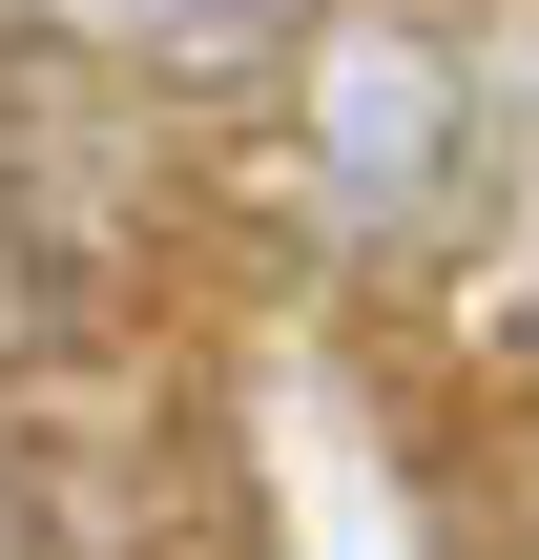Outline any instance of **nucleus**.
I'll list each match as a JSON object with an SVG mask.
<instances>
[{
    "label": "nucleus",
    "instance_id": "1",
    "mask_svg": "<svg viewBox=\"0 0 539 560\" xmlns=\"http://www.w3.org/2000/svg\"><path fill=\"white\" fill-rule=\"evenodd\" d=\"M21 353H42V249L0 229V374H21Z\"/></svg>",
    "mask_w": 539,
    "mask_h": 560
}]
</instances>
